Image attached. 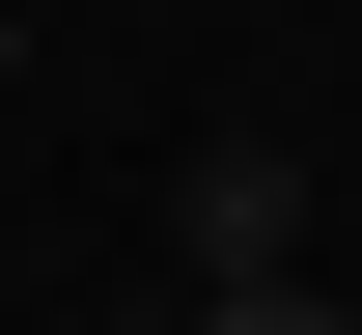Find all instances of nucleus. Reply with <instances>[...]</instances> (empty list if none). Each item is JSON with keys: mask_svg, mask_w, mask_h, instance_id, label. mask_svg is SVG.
I'll return each mask as SVG.
<instances>
[{"mask_svg": "<svg viewBox=\"0 0 362 335\" xmlns=\"http://www.w3.org/2000/svg\"><path fill=\"white\" fill-rule=\"evenodd\" d=\"M195 335H362V280H223Z\"/></svg>", "mask_w": 362, "mask_h": 335, "instance_id": "obj_2", "label": "nucleus"}, {"mask_svg": "<svg viewBox=\"0 0 362 335\" xmlns=\"http://www.w3.org/2000/svg\"><path fill=\"white\" fill-rule=\"evenodd\" d=\"M168 251H195V307H223V280H307V168H279V140H195L168 168Z\"/></svg>", "mask_w": 362, "mask_h": 335, "instance_id": "obj_1", "label": "nucleus"}]
</instances>
